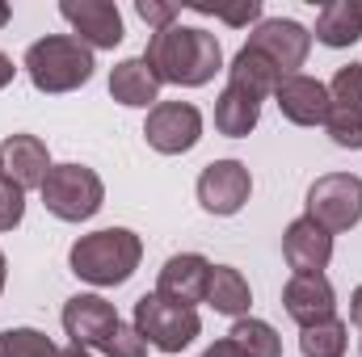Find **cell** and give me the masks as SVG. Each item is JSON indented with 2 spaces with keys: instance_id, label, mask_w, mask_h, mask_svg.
<instances>
[{
  "instance_id": "obj_30",
  "label": "cell",
  "mask_w": 362,
  "mask_h": 357,
  "mask_svg": "<svg viewBox=\"0 0 362 357\" xmlns=\"http://www.w3.org/2000/svg\"><path fill=\"white\" fill-rule=\"evenodd\" d=\"M135 13L144 17V25H148L152 34H160V30L177 25L181 4H177V0H135Z\"/></svg>"
},
{
  "instance_id": "obj_6",
  "label": "cell",
  "mask_w": 362,
  "mask_h": 357,
  "mask_svg": "<svg viewBox=\"0 0 362 357\" xmlns=\"http://www.w3.org/2000/svg\"><path fill=\"white\" fill-rule=\"evenodd\" d=\"M303 214L320 223L329 236H341L362 223V177L354 173H325L308 185Z\"/></svg>"
},
{
  "instance_id": "obj_25",
  "label": "cell",
  "mask_w": 362,
  "mask_h": 357,
  "mask_svg": "<svg viewBox=\"0 0 362 357\" xmlns=\"http://www.w3.org/2000/svg\"><path fill=\"white\" fill-rule=\"evenodd\" d=\"M4 341H8L13 357H59V345L38 328H13V332H4Z\"/></svg>"
},
{
  "instance_id": "obj_7",
  "label": "cell",
  "mask_w": 362,
  "mask_h": 357,
  "mask_svg": "<svg viewBox=\"0 0 362 357\" xmlns=\"http://www.w3.org/2000/svg\"><path fill=\"white\" fill-rule=\"evenodd\" d=\"M144 139L160 156H185L202 143V109L194 101H156L144 118Z\"/></svg>"
},
{
  "instance_id": "obj_9",
  "label": "cell",
  "mask_w": 362,
  "mask_h": 357,
  "mask_svg": "<svg viewBox=\"0 0 362 357\" xmlns=\"http://www.w3.org/2000/svg\"><path fill=\"white\" fill-rule=\"evenodd\" d=\"M245 47L262 51L282 76H295L308 63V55H312V30L299 25L295 17H262L249 30V42Z\"/></svg>"
},
{
  "instance_id": "obj_1",
  "label": "cell",
  "mask_w": 362,
  "mask_h": 357,
  "mask_svg": "<svg viewBox=\"0 0 362 357\" xmlns=\"http://www.w3.org/2000/svg\"><path fill=\"white\" fill-rule=\"evenodd\" d=\"M144 59L160 85H177V89H202L215 80V72H223L219 38L202 25H181V21L148 38Z\"/></svg>"
},
{
  "instance_id": "obj_18",
  "label": "cell",
  "mask_w": 362,
  "mask_h": 357,
  "mask_svg": "<svg viewBox=\"0 0 362 357\" xmlns=\"http://www.w3.org/2000/svg\"><path fill=\"white\" fill-rule=\"evenodd\" d=\"M312 38L329 51H346L362 38V8L358 0H329L320 13H316V30Z\"/></svg>"
},
{
  "instance_id": "obj_28",
  "label": "cell",
  "mask_w": 362,
  "mask_h": 357,
  "mask_svg": "<svg viewBox=\"0 0 362 357\" xmlns=\"http://www.w3.org/2000/svg\"><path fill=\"white\" fill-rule=\"evenodd\" d=\"M101 353L105 357H148V341L139 337V328L135 324H118L114 332H110V341L101 345Z\"/></svg>"
},
{
  "instance_id": "obj_10",
  "label": "cell",
  "mask_w": 362,
  "mask_h": 357,
  "mask_svg": "<svg viewBox=\"0 0 362 357\" xmlns=\"http://www.w3.org/2000/svg\"><path fill=\"white\" fill-rule=\"evenodd\" d=\"M59 17L72 25V38H81L89 51H114L127 38L114 0H59Z\"/></svg>"
},
{
  "instance_id": "obj_32",
  "label": "cell",
  "mask_w": 362,
  "mask_h": 357,
  "mask_svg": "<svg viewBox=\"0 0 362 357\" xmlns=\"http://www.w3.org/2000/svg\"><path fill=\"white\" fill-rule=\"evenodd\" d=\"M350 324L362 332V286H354V294H350Z\"/></svg>"
},
{
  "instance_id": "obj_26",
  "label": "cell",
  "mask_w": 362,
  "mask_h": 357,
  "mask_svg": "<svg viewBox=\"0 0 362 357\" xmlns=\"http://www.w3.org/2000/svg\"><path fill=\"white\" fill-rule=\"evenodd\" d=\"M189 8L194 13H206V17H219L223 25H257L262 21V0H240V4H232V8H215V4H202V0H189Z\"/></svg>"
},
{
  "instance_id": "obj_13",
  "label": "cell",
  "mask_w": 362,
  "mask_h": 357,
  "mask_svg": "<svg viewBox=\"0 0 362 357\" xmlns=\"http://www.w3.org/2000/svg\"><path fill=\"white\" fill-rule=\"evenodd\" d=\"M282 118L291 126H325L329 109H333V97H329V85L308 76V72H295V76H282V85L274 92Z\"/></svg>"
},
{
  "instance_id": "obj_4",
  "label": "cell",
  "mask_w": 362,
  "mask_h": 357,
  "mask_svg": "<svg viewBox=\"0 0 362 357\" xmlns=\"http://www.w3.org/2000/svg\"><path fill=\"white\" fill-rule=\"evenodd\" d=\"M139 337L148 341V349H160V353H181L189 349L198 337H202V315L198 307H185V303H173L156 290L139 294L135 298V320Z\"/></svg>"
},
{
  "instance_id": "obj_39",
  "label": "cell",
  "mask_w": 362,
  "mask_h": 357,
  "mask_svg": "<svg viewBox=\"0 0 362 357\" xmlns=\"http://www.w3.org/2000/svg\"><path fill=\"white\" fill-rule=\"evenodd\" d=\"M358 353H362V341H358Z\"/></svg>"
},
{
  "instance_id": "obj_16",
  "label": "cell",
  "mask_w": 362,
  "mask_h": 357,
  "mask_svg": "<svg viewBox=\"0 0 362 357\" xmlns=\"http://www.w3.org/2000/svg\"><path fill=\"white\" fill-rule=\"evenodd\" d=\"M0 160H4V177L13 181V185H21L25 193H30V189H42V181L51 173V152H47V143H42L38 135H25V131L8 135V139L0 143Z\"/></svg>"
},
{
  "instance_id": "obj_22",
  "label": "cell",
  "mask_w": 362,
  "mask_h": 357,
  "mask_svg": "<svg viewBox=\"0 0 362 357\" xmlns=\"http://www.w3.org/2000/svg\"><path fill=\"white\" fill-rule=\"evenodd\" d=\"M350 349V324L346 320H320L312 328H299V353L303 357H346Z\"/></svg>"
},
{
  "instance_id": "obj_20",
  "label": "cell",
  "mask_w": 362,
  "mask_h": 357,
  "mask_svg": "<svg viewBox=\"0 0 362 357\" xmlns=\"http://www.w3.org/2000/svg\"><path fill=\"white\" fill-rule=\"evenodd\" d=\"M257 122H262V101L223 85V92L215 97V131L223 139H249L257 131Z\"/></svg>"
},
{
  "instance_id": "obj_24",
  "label": "cell",
  "mask_w": 362,
  "mask_h": 357,
  "mask_svg": "<svg viewBox=\"0 0 362 357\" xmlns=\"http://www.w3.org/2000/svg\"><path fill=\"white\" fill-rule=\"evenodd\" d=\"M325 135H329L341 152H362V109L333 105L329 118H325Z\"/></svg>"
},
{
  "instance_id": "obj_33",
  "label": "cell",
  "mask_w": 362,
  "mask_h": 357,
  "mask_svg": "<svg viewBox=\"0 0 362 357\" xmlns=\"http://www.w3.org/2000/svg\"><path fill=\"white\" fill-rule=\"evenodd\" d=\"M13 76H17V68H13V59L0 51V89H8V85H13Z\"/></svg>"
},
{
  "instance_id": "obj_8",
  "label": "cell",
  "mask_w": 362,
  "mask_h": 357,
  "mask_svg": "<svg viewBox=\"0 0 362 357\" xmlns=\"http://www.w3.org/2000/svg\"><path fill=\"white\" fill-rule=\"evenodd\" d=\"M198 206L215 219H232L249 206L253 198V173L245 160H211L202 173H198Z\"/></svg>"
},
{
  "instance_id": "obj_35",
  "label": "cell",
  "mask_w": 362,
  "mask_h": 357,
  "mask_svg": "<svg viewBox=\"0 0 362 357\" xmlns=\"http://www.w3.org/2000/svg\"><path fill=\"white\" fill-rule=\"evenodd\" d=\"M8 21H13V8H8V4H4V0H0V30H4V25H8Z\"/></svg>"
},
{
  "instance_id": "obj_11",
  "label": "cell",
  "mask_w": 362,
  "mask_h": 357,
  "mask_svg": "<svg viewBox=\"0 0 362 357\" xmlns=\"http://www.w3.org/2000/svg\"><path fill=\"white\" fill-rule=\"evenodd\" d=\"M59 324H64V337L72 345H81V349L93 353V349H101L110 341V332L122 324V315L101 294H72L64 303V311H59Z\"/></svg>"
},
{
  "instance_id": "obj_34",
  "label": "cell",
  "mask_w": 362,
  "mask_h": 357,
  "mask_svg": "<svg viewBox=\"0 0 362 357\" xmlns=\"http://www.w3.org/2000/svg\"><path fill=\"white\" fill-rule=\"evenodd\" d=\"M59 357H93L89 349H81V345H68V349H59Z\"/></svg>"
},
{
  "instance_id": "obj_23",
  "label": "cell",
  "mask_w": 362,
  "mask_h": 357,
  "mask_svg": "<svg viewBox=\"0 0 362 357\" xmlns=\"http://www.w3.org/2000/svg\"><path fill=\"white\" fill-rule=\"evenodd\" d=\"M228 341L240 349V357H282V337H278V328L266 324V320H253V315L236 320L232 332H228Z\"/></svg>"
},
{
  "instance_id": "obj_15",
  "label": "cell",
  "mask_w": 362,
  "mask_h": 357,
  "mask_svg": "<svg viewBox=\"0 0 362 357\" xmlns=\"http://www.w3.org/2000/svg\"><path fill=\"white\" fill-rule=\"evenodd\" d=\"M211 261L202 253H173L165 265H160V277H156V294L173 298V303H185V307H198L206 303V286H211Z\"/></svg>"
},
{
  "instance_id": "obj_19",
  "label": "cell",
  "mask_w": 362,
  "mask_h": 357,
  "mask_svg": "<svg viewBox=\"0 0 362 357\" xmlns=\"http://www.w3.org/2000/svg\"><path fill=\"white\" fill-rule=\"evenodd\" d=\"M228 85H232V89H240V92H249V97H257V101H266V97L278 92L282 72L274 68L262 51L240 47V51L232 55V63H228Z\"/></svg>"
},
{
  "instance_id": "obj_31",
  "label": "cell",
  "mask_w": 362,
  "mask_h": 357,
  "mask_svg": "<svg viewBox=\"0 0 362 357\" xmlns=\"http://www.w3.org/2000/svg\"><path fill=\"white\" fill-rule=\"evenodd\" d=\"M198 357H240V349H236V345H232V341L223 337V341H215V345H206V349H202Z\"/></svg>"
},
{
  "instance_id": "obj_17",
  "label": "cell",
  "mask_w": 362,
  "mask_h": 357,
  "mask_svg": "<svg viewBox=\"0 0 362 357\" xmlns=\"http://www.w3.org/2000/svg\"><path fill=\"white\" fill-rule=\"evenodd\" d=\"M160 89H165V85L156 80V72L148 68L144 55L118 59L114 72H110V97H114L118 105H127V109H152V105L160 101Z\"/></svg>"
},
{
  "instance_id": "obj_29",
  "label": "cell",
  "mask_w": 362,
  "mask_h": 357,
  "mask_svg": "<svg viewBox=\"0 0 362 357\" xmlns=\"http://www.w3.org/2000/svg\"><path fill=\"white\" fill-rule=\"evenodd\" d=\"M21 219H25V189L13 185L8 177H0V231L21 227Z\"/></svg>"
},
{
  "instance_id": "obj_3",
  "label": "cell",
  "mask_w": 362,
  "mask_h": 357,
  "mask_svg": "<svg viewBox=\"0 0 362 357\" xmlns=\"http://www.w3.org/2000/svg\"><path fill=\"white\" fill-rule=\"evenodd\" d=\"M30 85L47 97H59V92H76L93 80V51L72 38V34H47L38 42L25 47V59H21Z\"/></svg>"
},
{
  "instance_id": "obj_37",
  "label": "cell",
  "mask_w": 362,
  "mask_h": 357,
  "mask_svg": "<svg viewBox=\"0 0 362 357\" xmlns=\"http://www.w3.org/2000/svg\"><path fill=\"white\" fill-rule=\"evenodd\" d=\"M0 357H13V349H8V341H4V332H0Z\"/></svg>"
},
{
  "instance_id": "obj_14",
  "label": "cell",
  "mask_w": 362,
  "mask_h": 357,
  "mask_svg": "<svg viewBox=\"0 0 362 357\" xmlns=\"http://www.w3.org/2000/svg\"><path fill=\"white\" fill-rule=\"evenodd\" d=\"M282 257L291 273H325L333 261V236L320 223H312L308 214H299L282 231Z\"/></svg>"
},
{
  "instance_id": "obj_40",
  "label": "cell",
  "mask_w": 362,
  "mask_h": 357,
  "mask_svg": "<svg viewBox=\"0 0 362 357\" xmlns=\"http://www.w3.org/2000/svg\"><path fill=\"white\" fill-rule=\"evenodd\" d=\"M358 8H362V0H358Z\"/></svg>"
},
{
  "instance_id": "obj_27",
  "label": "cell",
  "mask_w": 362,
  "mask_h": 357,
  "mask_svg": "<svg viewBox=\"0 0 362 357\" xmlns=\"http://www.w3.org/2000/svg\"><path fill=\"white\" fill-rule=\"evenodd\" d=\"M329 97H333V105L362 109V63H346V68H337V76L329 80Z\"/></svg>"
},
{
  "instance_id": "obj_38",
  "label": "cell",
  "mask_w": 362,
  "mask_h": 357,
  "mask_svg": "<svg viewBox=\"0 0 362 357\" xmlns=\"http://www.w3.org/2000/svg\"><path fill=\"white\" fill-rule=\"evenodd\" d=\"M0 177H4V160H0Z\"/></svg>"
},
{
  "instance_id": "obj_12",
  "label": "cell",
  "mask_w": 362,
  "mask_h": 357,
  "mask_svg": "<svg viewBox=\"0 0 362 357\" xmlns=\"http://www.w3.org/2000/svg\"><path fill=\"white\" fill-rule=\"evenodd\" d=\"M282 311L299 328H312V324L337 315V290L325 273H291L282 286Z\"/></svg>"
},
{
  "instance_id": "obj_2",
  "label": "cell",
  "mask_w": 362,
  "mask_h": 357,
  "mask_svg": "<svg viewBox=\"0 0 362 357\" xmlns=\"http://www.w3.org/2000/svg\"><path fill=\"white\" fill-rule=\"evenodd\" d=\"M139 261H144V240L131 227H101V231L81 236L68 248V269L97 290L127 286L135 277Z\"/></svg>"
},
{
  "instance_id": "obj_36",
  "label": "cell",
  "mask_w": 362,
  "mask_h": 357,
  "mask_svg": "<svg viewBox=\"0 0 362 357\" xmlns=\"http://www.w3.org/2000/svg\"><path fill=\"white\" fill-rule=\"evenodd\" d=\"M4 282H8V261H4V253H0V294H4Z\"/></svg>"
},
{
  "instance_id": "obj_5",
  "label": "cell",
  "mask_w": 362,
  "mask_h": 357,
  "mask_svg": "<svg viewBox=\"0 0 362 357\" xmlns=\"http://www.w3.org/2000/svg\"><path fill=\"white\" fill-rule=\"evenodd\" d=\"M47 214H55L59 223H89L93 214L105 206V181L97 177L89 164H51V173L38 189Z\"/></svg>"
},
{
  "instance_id": "obj_21",
  "label": "cell",
  "mask_w": 362,
  "mask_h": 357,
  "mask_svg": "<svg viewBox=\"0 0 362 357\" xmlns=\"http://www.w3.org/2000/svg\"><path fill=\"white\" fill-rule=\"evenodd\" d=\"M206 307H215L228 320H245L253 307V290L249 277L236 265H215L211 269V286H206Z\"/></svg>"
}]
</instances>
